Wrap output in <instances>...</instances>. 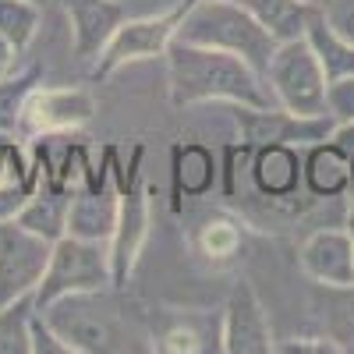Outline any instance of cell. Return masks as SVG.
<instances>
[{
	"instance_id": "cell-13",
	"label": "cell",
	"mask_w": 354,
	"mask_h": 354,
	"mask_svg": "<svg viewBox=\"0 0 354 354\" xmlns=\"http://www.w3.org/2000/svg\"><path fill=\"white\" fill-rule=\"evenodd\" d=\"M248 174H252V185L262 198L290 202L298 195V188L305 185L301 181V149L290 142L255 145L248 156Z\"/></svg>"
},
{
	"instance_id": "cell-5",
	"label": "cell",
	"mask_w": 354,
	"mask_h": 354,
	"mask_svg": "<svg viewBox=\"0 0 354 354\" xmlns=\"http://www.w3.org/2000/svg\"><path fill=\"white\" fill-rule=\"evenodd\" d=\"M188 4L192 0H174V8H167L160 15L124 18L117 25V32L106 39V46L100 50V57L93 61V82H106L128 64L167 57L170 43L177 39V25H181Z\"/></svg>"
},
{
	"instance_id": "cell-24",
	"label": "cell",
	"mask_w": 354,
	"mask_h": 354,
	"mask_svg": "<svg viewBox=\"0 0 354 354\" xmlns=\"http://www.w3.org/2000/svg\"><path fill=\"white\" fill-rule=\"evenodd\" d=\"M322 319H326V333L351 351V344H354V283L351 287H326Z\"/></svg>"
},
{
	"instance_id": "cell-14",
	"label": "cell",
	"mask_w": 354,
	"mask_h": 354,
	"mask_svg": "<svg viewBox=\"0 0 354 354\" xmlns=\"http://www.w3.org/2000/svg\"><path fill=\"white\" fill-rule=\"evenodd\" d=\"M220 160L202 142H177L170 149V209H181V198H202L216 188Z\"/></svg>"
},
{
	"instance_id": "cell-8",
	"label": "cell",
	"mask_w": 354,
	"mask_h": 354,
	"mask_svg": "<svg viewBox=\"0 0 354 354\" xmlns=\"http://www.w3.org/2000/svg\"><path fill=\"white\" fill-rule=\"evenodd\" d=\"M53 241L39 238L18 220L0 223V305H11L25 294H36Z\"/></svg>"
},
{
	"instance_id": "cell-23",
	"label": "cell",
	"mask_w": 354,
	"mask_h": 354,
	"mask_svg": "<svg viewBox=\"0 0 354 354\" xmlns=\"http://www.w3.org/2000/svg\"><path fill=\"white\" fill-rule=\"evenodd\" d=\"M36 312V298H25L0 305V354H28V319Z\"/></svg>"
},
{
	"instance_id": "cell-33",
	"label": "cell",
	"mask_w": 354,
	"mask_h": 354,
	"mask_svg": "<svg viewBox=\"0 0 354 354\" xmlns=\"http://www.w3.org/2000/svg\"><path fill=\"white\" fill-rule=\"evenodd\" d=\"M347 234H351V241H354V195H351V209H347Z\"/></svg>"
},
{
	"instance_id": "cell-15",
	"label": "cell",
	"mask_w": 354,
	"mask_h": 354,
	"mask_svg": "<svg viewBox=\"0 0 354 354\" xmlns=\"http://www.w3.org/2000/svg\"><path fill=\"white\" fill-rule=\"evenodd\" d=\"M301 181L312 198H344L351 192V153L333 138L305 145Z\"/></svg>"
},
{
	"instance_id": "cell-11",
	"label": "cell",
	"mask_w": 354,
	"mask_h": 354,
	"mask_svg": "<svg viewBox=\"0 0 354 354\" xmlns=\"http://www.w3.org/2000/svg\"><path fill=\"white\" fill-rule=\"evenodd\" d=\"M298 266L315 287L354 283V241L347 227H319L298 248Z\"/></svg>"
},
{
	"instance_id": "cell-7",
	"label": "cell",
	"mask_w": 354,
	"mask_h": 354,
	"mask_svg": "<svg viewBox=\"0 0 354 354\" xmlns=\"http://www.w3.org/2000/svg\"><path fill=\"white\" fill-rule=\"evenodd\" d=\"M100 113L93 88L85 85H36L21 106L18 135L43 138V135H68L85 128Z\"/></svg>"
},
{
	"instance_id": "cell-21",
	"label": "cell",
	"mask_w": 354,
	"mask_h": 354,
	"mask_svg": "<svg viewBox=\"0 0 354 354\" xmlns=\"http://www.w3.org/2000/svg\"><path fill=\"white\" fill-rule=\"evenodd\" d=\"M43 25V8L36 0H0V36L11 39L21 53L32 46Z\"/></svg>"
},
{
	"instance_id": "cell-10",
	"label": "cell",
	"mask_w": 354,
	"mask_h": 354,
	"mask_svg": "<svg viewBox=\"0 0 354 354\" xmlns=\"http://www.w3.org/2000/svg\"><path fill=\"white\" fill-rule=\"evenodd\" d=\"M220 351L227 354H273L277 337L262 298L248 280H238L223 301L220 319Z\"/></svg>"
},
{
	"instance_id": "cell-20",
	"label": "cell",
	"mask_w": 354,
	"mask_h": 354,
	"mask_svg": "<svg viewBox=\"0 0 354 354\" xmlns=\"http://www.w3.org/2000/svg\"><path fill=\"white\" fill-rule=\"evenodd\" d=\"M241 4H245L266 28H270L277 43L301 39L305 28H308L312 11L319 8L315 0H241Z\"/></svg>"
},
{
	"instance_id": "cell-19",
	"label": "cell",
	"mask_w": 354,
	"mask_h": 354,
	"mask_svg": "<svg viewBox=\"0 0 354 354\" xmlns=\"http://www.w3.org/2000/svg\"><path fill=\"white\" fill-rule=\"evenodd\" d=\"M68 209H71V192L64 188H50V185H39L28 202L18 209V223L28 227L32 234L46 241H61L68 234Z\"/></svg>"
},
{
	"instance_id": "cell-28",
	"label": "cell",
	"mask_w": 354,
	"mask_h": 354,
	"mask_svg": "<svg viewBox=\"0 0 354 354\" xmlns=\"http://www.w3.org/2000/svg\"><path fill=\"white\" fill-rule=\"evenodd\" d=\"M330 117L337 124L354 121V75L330 82Z\"/></svg>"
},
{
	"instance_id": "cell-2",
	"label": "cell",
	"mask_w": 354,
	"mask_h": 354,
	"mask_svg": "<svg viewBox=\"0 0 354 354\" xmlns=\"http://www.w3.org/2000/svg\"><path fill=\"white\" fill-rule=\"evenodd\" d=\"M177 39L227 50L252 64L262 78L270 71V61L277 53V39L241 0H192L181 25H177Z\"/></svg>"
},
{
	"instance_id": "cell-18",
	"label": "cell",
	"mask_w": 354,
	"mask_h": 354,
	"mask_svg": "<svg viewBox=\"0 0 354 354\" xmlns=\"http://www.w3.org/2000/svg\"><path fill=\"white\" fill-rule=\"evenodd\" d=\"M245 234L248 227L238 220V216H230V213H213V216H205L195 234H192V248L202 262H209V266H227L230 259H238V252H245Z\"/></svg>"
},
{
	"instance_id": "cell-3",
	"label": "cell",
	"mask_w": 354,
	"mask_h": 354,
	"mask_svg": "<svg viewBox=\"0 0 354 354\" xmlns=\"http://www.w3.org/2000/svg\"><path fill=\"white\" fill-rule=\"evenodd\" d=\"M266 85H270L277 106L290 113H301V117L330 113V78L305 36L277 46L270 71H266Z\"/></svg>"
},
{
	"instance_id": "cell-29",
	"label": "cell",
	"mask_w": 354,
	"mask_h": 354,
	"mask_svg": "<svg viewBox=\"0 0 354 354\" xmlns=\"http://www.w3.org/2000/svg\"><path fill=\"white\" fill-rule=\"evenodd\" d=\"M32 188H21V185H0V223H8L18 216V209L28 202Z\"/></svg>"
},
{
	"instance_id": "cell-9",
	"label": "cell",
	"mask_w": 354,
	"mask_h": 354,
	"mask_svg": "<svg viewBox=\"0 0 354 354\" xmlns=\"http://www.w3.org/2000/svg\"><path fill=\"white\" fill-rule=\"evenodd\" d=\"M234 113V124L241 131V142H248L252 149L255 145H266V142H290L305 149L312 142H322L330 138L337 121L326 113V117H301V113H290L283 106H241L234 103L230 106Z\"/></svg>"
},
{
	"instance_id": "cell-1",
	"label": "cell",
	"mask_w": 354,
	"mask_h": 354,
	"mask_svg": "<svg viewBox=\"0 0 354 354\" xmlns=\"http://www.w3.org/2000/svg\"><path fill=\"white\" fill-rule=\"evenodd\" d=\"M163 61H167V93L177 110L205 103L277 106L266 78L227 50L174 39Z\"/></svg>"
},
{
	"instance_id": "cell-4",
	"label": "cell",
	"mask_w": 354,
	"mask_h": 354,
	"mask_svg": "<svg viewBox=\"0 0 354 354\" xmlns=\"http://www.w3.org/2000/svg\"><path fill=\"white\" fill-rule=\"evenodd\" d=\"M113 287V270H110V248L106 241H82L64 234L61 241H53L46 273L36 287V308L43 312L57 298L68 294H88V290H106Z\"/></svg>"
},
{
	"instance_id": "cell-31",
	"label": "cell",
	"mask_w": 354,
	"mask_h": 354,
	"mask_svg": "<svg viewBox=\"0 0 354 354\" xmlns=\"http://www.w3.org/2000/svg\"><path fill=\"white\" fill-rule=\"evenodd\" d=\"M18 61H21V50H18L11 39L0 36V78L15 75V71H18Z\"/></svg>"
},
{
	"instance_id": "cell-26",
	"label": "cell",
	"mask_w": 354,
	"mask_h": 354,
	"mask_svg": "<svg viewBox=\"0 0 354 354\" xmlns=\"http://www.w3.org/2000/svg\"><path fill=\"white\" fill-rule=\"evenodd\" d=\"M28 351L32 354H71L64 337L50 326V319L39 308L32 312V319H28Z\"/></svg>"
},
{
	"instance_id": "cell-22",
	"label": "cell",
	"mask_w": 354,
	"mask_h": 354,
	"mask_svg": "<svg viewBox=\"0 0 354 354\" xmlns=\"http://www.w3.org/2000/svg\"><path fill=\"white\" fill-rule=\"evenodd\" d=\"M36 85H43L39 68H25V71H15L8 78H0V131L4 135H18L21 106H25L28 93H32Z\"/></svg>"
},
{
	"instance_id": "cell-25",
	"label": "cell",
	"mask_w": 354,
	"mask_h": 354,
	"mask_svg": "<svg viewBox=\"0 0 354 354\" xmlns=\"http://www.w3.org/2000/svg\"><path fill=\"white\" fill-rule=\"evenodd\" d=\"M153 347L160 354H198V351H205L209 344H205V333L198 326H192V322H185V319H177V322H170V326H163L153 337Z\"/></svg>"
},
{
	"instance_id": "cell-30",
	"label": "cell",
	"mask_w": 354,
	"mask_h": 354,
	"mask_svg": "<svg viewBox=\"0 0 354 354\" xmlns=\"http://www.w3.org/2000/svg\"><path fill=\"white\" fill-rule=\"evenodd\" d=\"M326 18L354 43V0H330V4H326Z\"/></svg>"
},
{
	"instance_id": "cell-16",
	"label": "cell",
	"mask_w": 354,
	"mask_h": 354,
	"mask_svg": "<svg viewBox=\"0 0 354 354\" xmlns=\"http://www.w3.org/2000/svg\"><path fill=\"white\" fill-rule=\"evenodd\" d=\"M117 227V188L106 185H85L71 192L68 209V234L82 241H110Z\"/></svg>"
},
{
	"instance_id": "cell-32",
	"label": "cell",
	"mask_w": 354,
	"mask_h": 354,
	"mask_svg": "<svg viewBox=\"0 0 354 354\" xmlns=\"http://www.w3.org/2000/svg\"><path fill=\"white\" fill-rule=\"evenodd\" d=\"M330 138H333L337 145H344L347 153H354V121H344V124H337Z\"/></svg>"
},
{
	"instance_id": "cell-17",
	"label": "cell",
	"mask_w": 354,
	"mask_h": 354,
	"mask_svg": "<svg viewBox=\"0 0 354 354\" xmlns=\"http://www.w3.org/2000/svg\"><path fill=\"white\" fill-rule=\"evenodd\" d=\"M305 39H308V46L315 50L319 64H322V71H326L330 82L354 75V43L326 18V8H322V4H319V8L312 11V18H308Z\"/></svg>"
},
{
	"instance_id": "cell-34",
	"label": "cell",
	"mask_w": 354,
	"mask_h": 354,
	"mask_svg": "<svg viewBox=\"0 0 354 354\" xmlns=\"http://www.w3.org/2000/svg\"><path fill=\"white\" fill-rule=\"evenodd\" d=\"M351 192H354V153H351Z\"/></svg>"
},
{
	"instance_id": "cell-27",
	"label": "cell",
	"mask_w": 354,
	"mask_h": 354,
	"mask_svg": "<svg viewBox=\"0 0 354 354\" xmlns=\"http://www.w3.org/2000/svg\"><path fill=\"white\" fill-rule=\"evenodd\" d=\"M280 354H347V347L340 340H333L330 333L322 337H290L283 344H277Z\"/></svg>"
},
{
	"instance_id": "cell-12",
	"label": "cell",
	"mask_w": 354,
	"mask_h": 354,
	"mask_svg": "<svg viewBox=\"0 0 354 354\" xmlns=\"http://www.w3.org/2000/svg\"><path fill=\"white\" fill-rule=\"evenodd\" d=\"M61 4L71 28V50L85 64L96 61L106 39L117 32V25L128 18V11L117 0H61Z\"/></svg>"
},
{
	"instance_id": "cell-6",
	"label": "cell",
	"mask_w": 354,
	"mask_h": 354,
	"mask_svg": "<svg viewBox=\"0 0 354 354\" xmlns=\"http://www.w3.org/2000/svg\"><path fill=\"white\" fill-rule=\"evenodd\" d=\"M50 319V326L64 337L71 354H106V351H121L124 333L121 322L103 301V290H88V294H68L57 298L53 305L43 308Z\"/></svg>"
}]
</instances>
